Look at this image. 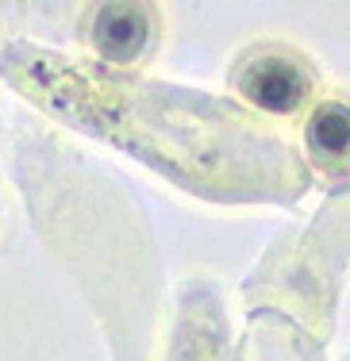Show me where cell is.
<instances>
[{"label": "cell", "instance_id": "obj_1", "mask_svg": "<svg viewBox=\"0 0 350 361\" xmlns=\"http://www.w3.org/2000/svg\"><path fill=\"white\" fill-rule=\"evenodd\" d=\"M239 89L251 104L273 116H289L304 104L312 92V73L304 70L301 58L293 54H258L243 66L239 73Z\"/></svg>", "mask_w": 350, "mask_h": 361}, {"label": "cell", "instance_id": "obj_2", "mask_svg": "<svg viewBox=\"0 0 350 361\" xmlns=\"http://www.w3.org/2000/svg\"><path fill=\"white\" fill-rule=\"evenodd\" d=\"M155 16L143 0H104L92 16V47L108 62H135L150 47Z\"/></svg>", "mask_w": 350, "mask_h": 361}, {"label": "cell", "instance_id": "obj_3", "mask_svg": "<svg viewBox=\"0 0 350 361\" xmlns=\"http://www.w3.org/2000/svg\"><path fill=\"white\" fill-rule=\"evenodd\" d=\"M312 158L320 161L323 173H346L350 169V104L327 100L312 111L308 131H304Z\"/></svg>", "mask_w": 350, "mask_h": 361}]
</instances>
